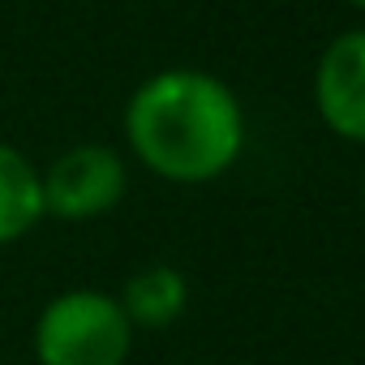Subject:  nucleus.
I'll use <instances>...</instances> for the list:
<instances>
[{"mask_svg": "<svg viewBox=\"0 0 365 365\" xmlns=\"http://www.w3.org/2000/svg\"><path fill=\"white\" fill-rule=\"evenodd\" d=\"M125 138L155 176L207 185L241 159L245 112L228 82L202 69H163L133 91Z\"/></svg>", "mask_w": 365, "mask_h": 365, "instance_id": "obj_1", "label": "nucleus"}, {"mask_svg": "<svg viewBox=\"0 0 365 365\" xmlns=\"http://www.w3.org/2000/svg\"><path fill=\"white\" fill-rule=\"evenodd\" d=\"M361 202H365V176H361Z\"/></svg>", "mask_w": 365, "mask_h": 365, "instance_id": "obj_8", "label": "nucleus"}, {"mask_svg": "<svg viewBox=\"0 0 365 365\" xmlns=\"http://www.w3.org/2000/svg\"><path fill=\"white\" fill-rule=\"evenodd\" d=\"M116 301H120V309H125L133 331L138 327L142 331H163V327H172L180 314H185L190 279L176 267H168V262H150V267H142V271H133L125 279V292Z\"/></svg>", "mask_w": 365, "mask_h": 365, "instance_id": "obj_5", "label": "nucleus"}, {"mask_svg": "<svg viewBox=\"0 0 365 365\" xmlns=\"http://www.w3.org/2000/svg\"><path fill=\"white\" fill-rule=\"evenodd\" d=\"M39 185H43V215L82 224V220L108 215L125 198L129 172L112 146L82 142V146H69L65 155H56L48 172H39Z\"/></svg>", "mask_w": 365, "mask_h": 365, "instance_id": "obj_3", "label": "nucleus"}, {"mask_svg": "<svg viewBox=\"0 0 365 365\" xmlns=\"http://www.w3.org/2000/svg\"><path fill=\"white\" fill-rule=\"evenodd\" d=\"M43 220L39 168L9 142H0V245L26 237Z\"/></svg>", "mask_w": 365, "mask_h": 365, "instance_id": "obj_6", "label": "nucleus"}, {"mask_svg": "<svg viewBox=\"0 0 365 365\" xmlns=\"http://www.w3.org/2000/svg\"><path fill=\"white\" fill-rule=\"evenodd\" d=\"M348 5H356V9H365V0H348Z\"/></svg>", "mask_w": 365, "mask_h": 365, "instance_id": "obj_7", "label": "nucleus"}, {"mask_svg": "<svg viewBox=\"0 0 365 365\" xmlns=\"http://www.w3.org/2000/svg\"><path fill=\"white\" fill-rule=\"evenodd\" d=\"M133 327L116 297L99 288H73L52 297L35 318L39 365H125Z\"/></svg>", "mask_w": 365, "mask_h": 365, "instance_id": "obj_2", "label": "nucleus"}, {"mask_svg": "<svg viewBox=\"0 0 365 365\" xmlns=\"http://www.w3.org/2000/svg\"><path fill=\"white\" fill-rule=\"evenodd\" d=\"M314 103L331 133L365 142V26L327 43L314 69Z\"/></svg>", "mask_w": 365, "mask_h": 365, "instance_id": "obj_4", "label": "nucleus"}]
</instances>
